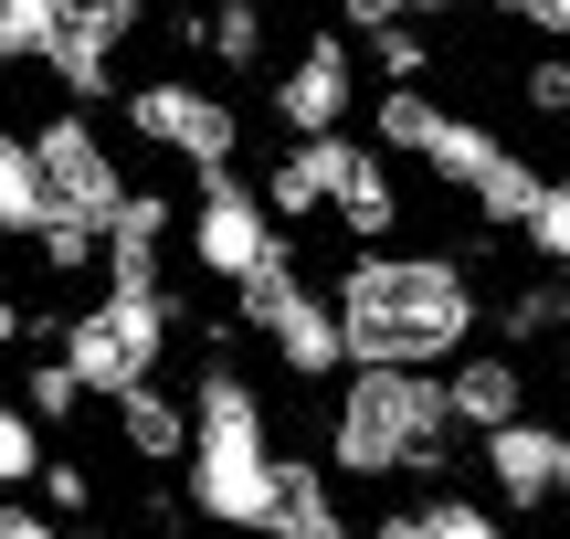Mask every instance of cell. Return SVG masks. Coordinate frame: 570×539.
<instances>
[{"mask_svg":"<svg viewBox=\"0 0 570 539\" xmlns=\"http://www.w3.org/2000/svg\"><path fill=\"white\" fill-rule=\"evenodd\" d=\"M338 339H348V371H444L454 350H475L487 329V296L454 254H391L360 244L338 286Z\"/></svg>","mask_w":570,"mask_h":539,"instance_id":"6da1fadb","label":"cell"},{"mask_svg":"<svg viewBox=\"0 0 570 539\" xmlns=\"http://www.w3.org/2000/svg\"><path fill=\"white\" fill-rule=\"evenodd\" d=\"M454 444L444 413V371H348L338 402H327V465L360 487L381 477H433Z\"/></svg>","mask_w":570,"mask_h":539,"instance_id":"7a4b0ae2","label":"cell"},{"mask_svg":"<svg viewBox=\"0 0 570 539\" xmlns=\"http://www.w3.org/2000/svg\"><path fill=\"white\" fill-rule=\"evenodd\" d=\"M180 465H190V508L212 529H265V508H275V423H265V392L244 371H202Z\"/></svg>","mask_w":570,"mask_h":539,"instance_id":"3957f363","label":"cell"},{"mask_svg":"<svg viewBox=\"0 0 570 539\" xmlns=\"http://www.w3.org/2000/svg\"><path fill=\"white\" fill-rule=\"evenodd\" d=\"M233 317L285 360V381H338L348 371V339H338V296L296 275V244H275L265 265L233 286Z\"/></svg>","mask_w":570,"mask_h":539,"instance_id":"277c9868","label":"cell"},{"mask_svg":"<svg viewBox=\"0 0 570 539\" xmlns=\"http://www.w3.org/2000/svg\"><path fill=\"white\" fill-rule=\"evenodd\" d=\"M169 329H180V307H169V296H127V286H106L85 317H63L53 350L75 360V381H85L96 402H117V392H138V381H159Z\"/></svg>","mask_w":570,"mask_h":539,"instance_id":"5b68a950","label":"cell"},{"mask_svg":"<svg viewBox=\"0 0 570 539\" xmlns=\"http://www.w3.org/2000/svg\"><path fill=\"white\" fill-rule=\"evenodd\" d=\"M127 138L169 148L180 169H233L244 117H233L212 85H190V75H148V85H127Z\"/></svg>","mask_w":570,"mask_h":539,"instance_id":"8992f818","label":"cell"},{"mask_svg":"<svg viewBox=\"0 0 570 539\" xmlns=\"http://www.w3.org/2000/svg\"><path fill=\"white\" fill-rule=\"evenodd\" d=\"M32 169H42V202L75 212V223H96V233L117 223V202L138 190V180L117 169V148L96 138V117H85V106H63V117L32 127Z\"/></svg>","mask_w":570,"mask_h":539,"instance_id":"52a82bcc","label":"cell"},{"mask_svg":"<svg viewBox=\"0 0 570 539\" xmlns=\"http://www.w3.org/2000/svg\"><path fill=\"white\" fill-rule=\"evenodd\" d=\"M180 244H190V265L212 275V286H244L254 265L285 244L275 233V212H265V190H244L233 169H202V190H190V223H180Z\"/></svg>","mask_w":570,"mask_h":539,"instance_id":"ba28073f","label":"cell"},{"mask_svg":"<svg viewBox=\"0 0 570 539\" xmlns=\"http://www.w3.org/2000/svg\"><path fill=\"white\" fill-rule=\"evenodd\" d=\"M275 127L285 138H338L348 117H360V53H348V32H317L296 42V53L275 63Z\"/></svg>","mask_w":570,"mask_h":539,"instance_id":"9c48e42d","label":"cell"},{"mask_svg":"<svg viewBox=\"0 0 570 539\" xmlns=\"http://www.w3.org/2000/svg\"><path fill=\"white\" fill-rule=\"evenodd\" d=\"M127 42H138V0H63V32H53V53H42V75L75 106H96V96H117V53Z\"/></svg>","mask_w":570,"mask_h":539,"instance_id":"30bf717a","label":"cell"},{"mask_svg":"<svg viewBox=\"0 0 570 539\" xmlns=\"http://www.w3.org/2000/svg\"><path fill=\"white\" fill-rule=\"evenodd\" d=\"M475 444H487L497 508H560V477H570V434L560 423L518 413V423H497V434H475Z\"/></svg>","mask_w":570,"mask_h":539,"instance_id":"8fae6325","label":"cell"},{"mask_svg":"<svg viewBox=\"0 0 570 539\" xmlns=\"http://www.w3.org/2000/svg\"><path fill=\"white\" fill-rule=\"evenodd\" d=\"M444 413H454V434H497V423L529 413V371L508 350H454L444 360Z\"/></svg>","mask_w":570,"mask_h":539,"instance_id":"7c38bea8","label":"cell"},{"mask_svg":"<svg viewBox=\"0 0 570 539\" xmlns=\"http://www.w3.org/2000/svg\"><path fill=\"white\" fill-rule=\"evenodd\" d=\"M265 539H360L338 508V487H327V465L306 455H275V508H265Z\"/></svg>","mask_w":570,"mask_h":539,"instance_id":"4fadbf2b","label":"cell"},{"mask_svg":"<svg viewBox=\"0 0 570 539\" xmlns=\"http://www.w3.org/2000/svg\"><path fill=\"white\" fill-rule=\"evenodd\" d=\"M327 212H338V223L360 233V244H391V223H402V180H391V159H381V148H360V138H348Z\"/></svg>","mask_w":570,"mask_h":539,"instance_id":"5bb4252c","label":"cell"},{"mask_svg":"<svg viewBox=\"0 0 570 539\" xmlns=\"http://www.w3.org/2000/svg\"><path fill=\"white\" fill-rule=\"evenodd\" d=\"M106 413H117V444H127V455H148V465L190 455V402H169L159 381H138V392H117Z\"/></svg>","mask_w":570,"mask_h":539,"instance_id":"9a60e30c","label":"cell"},{"mask_svg":"<svg viewBox=\"0 0 570 539\" xmlns=\"http://www.w3.org/2000/svg\"><path fill=\"white\" fill-rule=\"evenodd\" d=\"M42 169H32V138H21L11 117H0V233H11V244H32L42 233Z\"/></svg>","mask_w":570,"mask_h":539,"instance_id":"2e32d148","label":"cell"},{"mask_svg":"<svg viewBox=\"0 0 570 539\" xmlns=\"http://www.w3.org/2000/svg\"><path fill=\"white\" fill-rule=\"evenodd\" d=\"M433 117H444V106H433L423 85H381V106H370V148H402V159H423Z\"/></svg>","mask_w":570,"mask_h":539,"instance_id":"e0dca14e","label":"cell"},{"mask_svg":"<svg viewBox=\"0 0 570 539\" xmlns=\"http://www.w3.org/2000/svg\"><path fill=\"white\" fill-rule=\"evenodd\" d=\"M202 32H212V63H233V75L265 63V11H254V0H212V21H190V42Z\"/></svg>","mask_w":570,"mask_h":539,"instance_id":"ac0fdd59","label":"cell"},{"mask_svg":"<svg viewBox=\"0 0 570 539\" xmlns=\"http://www.w3.org/2000/svg\"><path fill=\"white\" fill-rule=\"evenodd\" d=\"M85 402H96V392H85V381H75V360H63V350L21 371V413H32V423H75Z\"/></svg>","mask_w":570,"mask_h":539,"instance_id":"d6986e66","label":"cell"},{"mask_svg":"<svg viewBox=\"0 0 570 539\" xmlns=\"http://www.w3.org/2000/svg\"><path fill=\"white\" fill-rule=\"evenodd\" d=\"M63 32V0H0V63H42Z\"/></svg>","mask_w":570,"mask_h":539,"instance_id":"ffe728a7","label":"cell"},{"mask_svg":"<svg viewBox=\"0 0 570 539\" xmlns=\"http://www.w3.org/2000/svg\"><path fill=\"white\" fill-rule=\"evenodd\" d=\"M518 244H529L550 275H570V180H539V202H529V223H518Z\"/></svg>","mask_w":570,"mask_h":539,"instance_id":"44dd1931","label":"cell"},{"mask_svg":"<svg viewBox=\"0 0 570 539\" xmlns=\"http://www.w3.org/2000/svg\"><path fill=\"white\" fill-rule=\"evenodd\" d=\"M32 477H42V423L0 402V498H32Z\"/></svg>","mask_w":570,"mask_h":539,"instance_id":"7402d4cb","label":"cell"},{"mask_svg":"<svg viewBox=\"0 0 570 539\" xmlns=\"http://www.w3.org/2000/svg\"><path fill=\"white\" fill-rule=\"evenodd\" d=\"M32 254H42L53 275H85V265H106V233H96V223H75V212H42Z\"/></svg>","mask_w":570,"mask_h":539,"instance_id":"603a6c76","label":"cell"},{"mask_svg":"<svg viewBox=\"0 0 570 539\" xmlns=\"http://www.w3.org/2000/svg\"><path fill=\"white\" fill-rule=\"evenodd\" d=\"M370 63H381L391 85H423V75H433V42H423V21H381V32H370Z\"/></svg>","mask_w":570,"mask_h":539,"instance_id":"cb8c5ba5","label":"cell"},{"mask_svg":"<svg viewBox=\"0 0 570 539\" xmlns=\"http://www.w3.org/2000/svg\"><path fill=\"white\" fill-rule=\"evenodd\" d=\"M423 529H433V539H508V519H497V508L454 498V487H444V498H423Z\"/></svg>","mask_w":570,"mask_h":539,"instance_id":"d4e9b609","label":"cell"},{"mask_svg":"<svg viewBox=\"0 0 570 539\" xmlns=\"http://www.w3.org/2000/svg\"><path fill=\"white\" fill-rule=\"evenodd\" d=\"M518 96H529L539 117H570V53H529V75H518Z\"/></svg>","mask_w":570,"mask_h":539,"instance_id":"484cf974","label":"cell"},{"mask_svg":"<svg viewBox=\"0 0 570 539\" xmlns=\"http://www.w3.org/2000/svg\"><path fill=\"white\" fill-rule=\"evenodd\" d=\"M32 487L53 498V519H75V508H96V477H85L75 455H42V477H32Z\"/></svg>","mask_w":570,"mask_h":539,"instance_id":"4316f807","label":"cell"},{"mask_svg":"<svg viewBox=\"0 0 570 539\" xmlns=\"http://www.w3.org/2000/svg\"><path fill=\"white\" fill-rule=\"evenodd\" d=\"M433 11H454V0H338L348 32H381V21H433Z\"/></svg>","mask_w":570,"mask_h":539,"instance_id":"83f0119b","label":"cell"},{"mask_svg":"<svg viewBox=\"0 0 570 539\" xmlns=\"http://www.w3.org/2000/svg\"><path fill=\"white\" fill-rule=\"evenodd\" d=\"M550 329H570V317H560V286H529V296H508V339H550Z\"/></svg>","mask_w":570,"mask_h":539,"instance_id":"f1b7e54d","label":"cell"},{"mask_svg":"<svg viewBox=\"0 0 570 539\" xmlns=\"http://www.w3.org/2000/svg\"><path fill=\"white\" fill-rule=\"evenodd\" d=\"M0 539H63V529H53V508H32V498H0Z\"/></svg>","mask_w":570,"mask_h":539,"instance_id":"f546056e","label":"cell"},{"mask_svg":"<svg viewBox=\"0 0 570 539\" xmlns=\"http://www.w3.org/2000/svg\"><path fill=\"white\" fill-rule=\"evenodd\" d=\"M32 339H53L42 317H21V296H0V350H32Z\"/></svg>","mask_w":570,"mask_h":539,"instance_id":"4dcf8cb0","label":"cell"},{"mask_svg":"<svg viewBox=\"0 0 570 539\" xmlns=\"http://www.w3.org/2000/svg\"><path fill=\"white\" fill-rule=\"evenodd\" d=\"M360 539H433V529H423V508H381V519H370Z\"/></svg>","mask_w":570,"mask_h":539,"instance_id":"1f68e13d","label":"cell"},{"mask_svg":"<svg viewBox=\"0 0 570 539\" xmlns=\"http://www.w3.org/2000/svg\"><path fill=\"white\" fill-rule=\"evenodd\" d=\"M560 392H570V350H560Z\"/></svg>","mask_w":570,"mask_h":539,"instance_id":"d6a6232c","label":"cell"},{"mask_svg":"<svg viewBox=\"0 0 570 539\" xmlns=\"http://www.w3.org/2000/svg\"><path fill=\"white\" fill-rule=\"evenodd\" d=\"M63 539H106V529H63Z\"/></svg>","mask_w":570,"mask_h":539,"instance_id":"836d02e7","label":"cell"},{"mask_svg":"<svg viewBox=\"0 0 570 539\" xmlns=\"http://www.w3.org/2000/svg\"><path fill=\"white\" fill-rule=\"evenodd\" d=\"M560 317H570V275H560Z\"/></svg>","mask_w":570,"mask_h":539,"instance_id":"e575fe53","label":"cell"},{"mask_svg":"<svg viewBox=\"0 0 570 539\" xmlns=\"http://www.w3.org/2000/svg\"><path fill=\"white\" fill-rule=\"evenodd\" d=\"M202 11H212V0H202Z\"/></svg>","mask_w":570,"mask_h":539,"instance_id":"d590c367","label":"cell"}]
</instances>
